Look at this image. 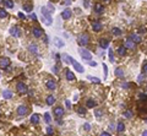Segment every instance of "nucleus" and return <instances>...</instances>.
I'll return each instance as SVG.
<instances>
[{
  "instance_id": "23",
  "label": "nucleus",
  "mask_w": 147,
  "mask_h": 136,
  "mask_svg": "<svg viewBox=\"0 0 147 136\" xmlns=\"http://www.w3.org/2000/svg\"><path fill=\"white\" fill-rule=\"evenodd\" d=\"M96 102L93 101V99H87V102H86V107L87 108H93V107H96Z\"/></svg>"
},
{
  "instance_id": "52",
  "label": "nucleus",
  "mask_w": 147,
  "mask_h": 136,
  "mask_svg": "<svg viewBox=\"0 0 147 136\" xmlns=\"http://www.w3.org/2000/svg\"><path fill=\"white\" fill-rule=\"evenodd\" d=\"M138 32H140V33H145V28H142V27H141V28L138 30Z\"/></svg>"
},
{
  "instance_id": "6",
  "label": "nucleus",
  "mask_w": 147,
  "mask_h": 136,
  "mask_svg": "<svg viewBox=\"0 0 147 136\" xmlns=\"http://www.w3.org/2000/svg\"><path fill=\"white\" fill-rule=\"evenodd\" d=\"M28 107L27 105H20L19 108H17V114L19 115H26V114H28Z\"/></svg>"
},
{
  "instance_id": "38",
  "label": "nucleus",
  "mask_w": 147,
  "mask_h": 136,
  "mask_svg": "<svg viewBox=\"0 0 147 136\" xmlns=\"http://www.w3.org/2000/svg\"><path fill=\"white\" fill-rule=\"evenodd\" d=\"M94 114H96L97 118H101V115L103 114V112H102L101 109H96V110H94Z\"/></svg>"
},
{
  "instance_id": "32",
  "label": "nucleus",
  "mask_w": 147,
  "mask_h": 136,
  "mask_svg": "<svg viewBox=\"0 0 147 136\" xmlns=\"http://www.w3.org/2000/svg\"><path fill=\"white\" fill-rule=\"evenodd\" d=\"M87 79H90L92 82H96V83H101V80L98 77H94V76H87Z\"/></svg>"
},
{
  "instance_id": "40",
  "label": "nucleus",
  "mask_w": 147,
  "mask_h": 136,
  "mask_svg": "<svg viewBox=\"0 0 147 136\" xmlns=\"http://www.w3.org/2000/svg\"><path fill=\"white\" fill-rule=\"evenodd\" d=\"M143 79H145V77H143V75H138V77H137V82H138V83H140V82H142V81H143Z\"/></svg>"
},
{
  "instance_id": "3",
  "label": "nucleus",
  "mask_w": 147,
  "mask_h": 136,
  "mask_svg": "<svg viewBox=\"0 0 147 136\" xmlns=\"http://www.w3.org/2000/svg\"><path fill=\"white\" fill-rule=\"evenodd\" d=\"M88 42H90V39H88V34L84 33V34H81V36L79 37V43H80L82 47H86V45L88 44Z\"/></svg>"
},
{
  "instance_id": "13",
  "label": "nucleus",
  "mask_w": 147,
  "mask_h": 136,
  "mask_svg": "<svg viewBox=\"0 0 147 136\" xmlns=\"http://www.w3.org/2000/svg\"><path fill=\"white\" fill-rule=\"evenodd\" d=\"M125 47L126 48H129V49H134L135 47H136V43L132 41V39H126V42H125Z\"/></svg>"
},
{
  "instance_id": "11",
  "label": "nucleus",
  "mask_w": 147,
  "mask_h": 136,
  "mask_svg": "<svg viewBox=\"0 0 147 136\" xmlns=\"http://www.w3.org/2000/svg\"><path fill=\"white\" fill-rule=\"evenodd\" d=\"M99 45H101V48L107 49V48L109 47V41L105 39V38H101V39H99Z\"/></svg>"
},
{
  "instance_id": "48",
  "label": "nucleus",
  "mask_w": 147,
  "mask_h": 136,
  "mask_svg": "<svg viewBox=\"0 0 147 136\" xmlns=\"http://www.w3.org/2000/svg\"><path fill=\"white\" fill-rule=\"evenodd\" d=\"M129 86H130V85H129V83H126V82H125V83H123V85H121V87H123V88H127V87H129Z\"/></svg>"
},
{
  "instance_id": "5",
  "label": "nucleus",
  "mask_w": 147,
  "mask_h": 136,
  "mask_svg": "<svg viewBox=\"0 0 147 136\" xmlns=\"http://www.w3.org/2000/svg\"><path fill=\"white\" fill-rule=\"evenodd\" d=\"M16 88H17V91L20 92V93H26L27 92V86L23 83V82H17V85H16Z\"/></svg>"
},
{
  "instance_id": "34",
  "label": "nucleus",
  "mask_w": 147,
  "mask_h": 136,
  "mask_svg": "<svg viewBox=\"0 0 147 136\" xmlns=\"http://www.w3.org/2000/svg\"><path fill=\"white\" fill-rule=\"evenodd\" d=\"M76 110H77V113H79L80 115H84V114L86 113V109H85L84 107H79V108H77Z\"/></svg>"
},
{
  "instance_id": "47",
  "label": "nucleus",
  "mask_w": 147,
  "mask_h": 136,
  "mask_svg": "<svg viewBox=\"0 0 147 136\" xmlns=\"http://www.w3.org/2000/svg\"><path fill=\"white\" fill-rule=\"evenodd\" d=\"M90 65H91V66H97V63H96V61H91V60H90Z\"/></svg>"
},
{
  "instance_id": "41",
  "label": "nucleus",
  "mask_w": 147,
  "mask_h": 136,
  "mask_svg": "<svg viewBox=\"0 0 147 136\" xmlns=\"http://www.w3.org/2000/svg\"><path fill=\"white\" fill-rule=\"evenodd\" d=\"M84 127H85V130H86V131H90V129H91V125L86 123V124L84 125Z\"/></svg>"
},
{
  "instance_id": "28",
  "label": "nucleus",
  "mask_w": 147,
  "mask_h": 136,
  "mask_svg": "<svg viewBox=\"0 0 147 136\" xmlns=\"http://www.w3.org/2000/svg\"><path fill=\"white\" fill-rule=\"evenodd\" d=\"M23 9H25V11L31 12V11L33 10V6H32L31 4H25V5H23Z\"/></svg>"
},
{
  "instance_id": "55",
  "label": "nucleus",
  "mask_w": 147,
  "mask_h": 136,
  "mask_svg": "<svg viewBox=\"0 0 147 136\" xmlns=\"http://www.w3.org/2000/svg\"><path fill=\"white\" fill-rule=\"evenodd\" d=\"M104 1H109V0H104Z\"/></svg>"
},
{
  "instance_id": "20",
  "label": "nucleus",
  "mask_w": 147,
  "mask_h": 136,
  "mask_svg": "<svg viewBox=\"0 0 147 136\" xmlns=\"http://www.w3.org/2000/svg\"><path fill=\"white\" fill-rule=\"evenodd\" d=\"M115 76H118V77H124V70L121 69V68H118V69H115Z\"/></svg>"
},
{
  "instance_id": "1",
  "label": "nucleus",
  "mask_w": 147,
  "mask_h": 136,
  "mask_svg": "<svg viewBox=\"0 0 147 136\" xmlns=\"http://www.w3.org/2000/svg\"><path fill=\"white\" fill-rule=\"evenodd\" d=\"M42 15H43V21H44V23L47 25V26H50L52 23H53V19H52V15H50V11L47 9V8H42Z\"/></svg>"
},
{
  "instance_id": "15",
  "label": "nucleus",
  "mask_w": 147,
  "mask_h": 136,
  "mask_svg": "<svg viewBox=\"0 0 147 136\" xmlns=\"http://www.w3.org/2000/svg\"><path fill=\"white\" fill-rule=\"evenodd\" d=\"M42 34H43V31H42L39 27H34V28H33V36H34V37L39 38V37H42Z\"/></svg>"
},
{
  "instance_id": "9",
  "label": "nucleus",
  "mask_w": 147,
  "mask_h": 136,
  "mask_svg": "<svg viewBox=\"0 0 147 136\" xmlns=\"http://www.w3.org/2000/svg\"><path fill=\"white\" fill-rule=\"evenodd\" d=\"M54 115L58 116V118H61V116L64 115V108H61V107H56V108L54 109Z\"/></svg>"
},
{
  "instance_id": "54",
  "label": "nucleus",
  "mask_w": 147,
  "mask_h": 136,
  "mask_svg": "<svg viewBox=\"0 0 147 136\" xmlns=\"http://www.w3.org/2000/svg\"><path fill=\"white\" fill-rule=\"evenodd\" d=\"M142 136H147V130H145V131L142 132Z\"/></svg>"
},
{
  "instance_id": "37",
  "label": "nucleus",
  "mask_w": 147,
  "mask_h": 136,
  "mask_svg": "<svg viewBox=\"0 0 147 136\" xmlns=\"http://www.w3.org/2000/svg\"><path fill=\"white\" fill-rule=\"evenodd\" d=\"M47 134L48 135H53L54 134V129L52 126H47Z\"/></svg>"
},
{
  "instance_id": "7",
  "label": "nucleus",
  "mask_w": 147,
  "mask_h": 136,
  "mask_svg": "<svg viewBox=\"0 0 147 136\" xmlns=\"http://www.w3.org/2000/svg\"><path fill=\"white\" fill-rule=\"evenodd\" d=\"M10 65V59L9 58H0V68L5 69Z\"/></svg>"
},
{
  "instance_id": "49",
  "label": "nucleus",
  "mask_w": 147,
  "mask_h": 136,
  "mask_svg": "<svg viewBox=\"0 0 147 136\" xmlns=\"http://www.w3.org/2000/svg\"><path fill=\"white\" fill-rule=\"evenodd\" d=\"M101 136H110V134H109V132H102Z\"/></svg>"
},
{
  "instance_id": "24",
  "label": "nucleus",
  "mask_w": 147,
  "mask_h": 136,
  "mask_svg": "<svg viewBox=\"0 0 147 136\" xmlns=\"http://www.w3.org/2000/svg\"><path fill=\"white\" fill-rule=\"evenodd\" d=\"M30 52L33 53V54H38V47L36 44H31L30 45Z\"/></svg>"
},
{
  "instance_id": "21",
  "label": "nucleus",
  "mask_w": 147,
  "mask_h": 136,
  "mask_svg": "<svg viewBox=\"0 0 147 136\" xmlns=\"http://www.w3.org/2000/svg\"><path fill=\"white\" fill-rule=\"evenodd\" d=\"M3 97H4L5 99H9V98H11V97H12V92H11V91H9V90H5V91L3 92Z\"/></svg>"
},
{
  "instance_id": "4",
  "label": "nucleus",
  "mask_w": 147,
  "mask_h": 136,
  "mask_svg": "<svg viewBox=\"0 0 147 136\" xmlns=\"http://www.w3.org/2000/svg\"><path fill=\"white\" fill-rule=\"evenodd\" d=\"M79 52H80V55L82 57V59H85V60H88V61L92 59V54H91L88 50H86V49H80Z\"/></svg>"
},
{
  "instance_id": "30",
  "label": "nucleus",
  "mask_w": 147,
  "mask_h": 136,
  "mask_svg": "<svg viewBox=\"0 0 147 136\" xmlns=\"http://www.w3.org/2000/svg\"><path fill=\"white\" fill-rule=\"evenodd\" d=\"M8 16V12L5 9H0V19H5Z\"/></svg>"
},
{
  "instance_id": "33",
  "label": "nucleus",
  "mask_w": 147,
  "mask_h": 136,
  "mask_svg": "<svg viewBox=\"0 0 147 136\" xmlns=\"http://www.w3.org/2000/svg\"><path fill=\"white\" fill-rule=\"evenodd\" d=\"M108 55H109V60H110L112 63H114V53H113V49H109Z\"/></svg>"
},
{
  "instance_id": "16",
  "label": "nucleus",
  "mask_w": 147,
  "mask_h": 136,
  "mask_svg": "<svg viewBox=\"0 0 147 136\" xmlns=\"http://www.w3.org/2000/svg\"><path fill=\"white\" fill-rule=\"evenodd\" d=\"M103 10H104V8H103V5H102V4H96V5H94V11H96L97 14L103 12Z\"/></svg>"
},
{
  "instance_id": "44",
  "label": "nucleus",
  "mask_w": 147,
  "mask_h": 136,
  "mask_svg": "<svg viewBox=\"0 0 147 136\" xmlns=\"http://www.w3.org/2000/svg\"><path fill=\"white\" fill-rule=\"evenodd\" d=\"M84 5H85V8H88V5H90V0H85V1H84Z\"/></svg>"
},
{
  "instance_id": "26",
  "label": "nucleus",
  "mask_w": 147,
  "mask_h": 136,
  "mask_svg": "<svg viewBox=\"0 0 147 136\" xmlns=\"http://www.w3.org/2000/svg\"><path fill=\"white\" fill-rule=\"evenodd\" d=\"M54 102H55L54 96H48V98H47V104H48V105H53Z\"/></svg>"
},
{
  "instance_id": "51",
  "label": "nucleus",
  "mask_w": 147,
  "mask_h": 136,
  "mask_svg": "<svg viewBox=\"0 0 147 136\" xmlns=\"http://www.w3.org/2000/svg\"><path fill=\"white\" fill-rule=\"evenodd\" d=\"M71 4V0H65V5H70Z\"/></svg>"
},
{
  "instance_id": "22",
  "label": "nucleus",
  "mask_w": 147,
  "mask_h": 136,
  "mask_svg": "<svg viewBox=\"0 0 147 136\" xmlns=\"http://www.w3.org/2000/svg\"><path fill=\"white\" fill-rule=\"evenodd\" d=\"M118 54L120 55V57H124L125 54H126V47H119V49H118Z\"/></svg>"
},
{
  "instance_id": "31",
  "label": "nucleus",
  "mask_w": 147,
  "mask_h": 136,
  "mask_svg": "<svg viewBox=\"0 0 147 136\" xmlns=\"http://www.w3.org/2000/svg\"><path fill=\"white\" fill-rule=\"evenodd\" d=\"M5 5H6V8L11 9V8H14V1L12 0H5Z\"/></svg>"
},
{
  "instance_id": "18",
  "label": "nucleus",
  "mask_w": 147,
  "mask_h": 136,
  "mask_svg": "<svg viewBox=\"0 0 147 136\" xmlns=\"http://www.w3.org/2000/svg\"><path fill=\"white\" fill-rule=\"evenodd\" d=\"M66 79H67L69 81H74L76 77H75V75H74L70 70H66Z\"/></svg>"
},
{
  "instance_id": "35",
  "label": "nucleus",
  "mask_w": 147,
  "mask_h": 136,
  "mask_svg": "<svg viewBox=\"0 0 147 136\" xmlns=\"http://www.w3.org/2000/svg\"><path fill=\"white\" fill-rule=\"evenodd\" d=\"M44 120H45V123H48V124L52 121V118H50V114H49V113H45V114H44Z\"/></svg>"
},
{
  "instance_id": "17",
  "label": "nucleus",
  "mask_w": 147,
  "mask_h": 136,
  "mask_svg": "<svg viewBox=\"0 0 147 136\" xmlns=\"http://www.w3.org/2000/svg\"><path fill=\"white\" fill-rule=\"evenodd\" d=\"M31 123L32 124H38L39 123V114H33L31 116Z\"/></svg>"
},
{
  "instance_id": "8",
  "label": "nucleus",
  "mask_w": 147,
  "mask_h": 136,
  "mask_svg": "<svg viewBox=\"0 0 147 136\" xmlns=\"http://www.w3.org/2000/svg\"><path fill=\"white\" fill-rule=\"evenodd\" d=\"M71 16H72V11H71L70 9H65V10L61 12V17H63L64 20H69Z\"/></svg>"
},
{
  "instance_id": "43",
  "label": "nucleus",
  "mask_w": 147,
  "mask_h": 136,
  "mask_svg": "<svg viewBox=\"0 0 147 136\" xmlns=\"http://www.w3.org/2000/svg\"><path fill=\"white\" fill-rule=\"evenodd\" d=\"M65 105H66L67 108H70V107H71V102H70L69 99H66V101H65Z\"/></svg>"
},
{
  "instance_id": "46",
  "label": "nucleus",
  "mask_w": 147,
  "mask_h": 136,
  "mask_svg": "<svg viewBox=\"0 0 147 136\" xmlns=\"http://www.w3.org/2000/svg\"><path fill=\"white\" fill-rule=\"evenodd\" d=\"M103 68H104V74H105V77H107V74H108V69H107V65L103 64Z\"/></svg>"
},
{
  "instance_id": "25",
  "label": "nucleus",
  "mask_w": 147,
  "mask_h": 136,
  "mask_svg": "<svg viewBox=\"0 0 147 136\" xmlns=\"http://www.w3.org/2000/svg\"><path fill=\"white\" fill-rule=\"evenodd\" d=\"M54 42H55V44H56V47H59V48H61V47H64V42L60 39V38H54Z\"/></svg>"
},
{
  "instance_id": "27",
  "label": "nucleus",
  "mask_w": 147,
  "mask_h": 136,
  "mask_svg": "<svg viewBox=\"0 0 147 136\" xmlns=\"http://www.w3.org/2000/svg\"><path fill=\"white\" fill-rule=\"evenodd\" d=\"M112 32H113V34L114 36H120L123 32H121V30L120 28H118V27H114L113 30H112Z\"/></svg>"
},
{
  "instance_id": "36",
  "label": "nucleus",
  "mask_w": 147,
  "mask_h": 136,
  "mask_svg": "<svg viewBox=\"0 0 147 136\" xmlns=\"http://www.w3.org/2000/svg\"><path fill=\"white\" fill-rule=\"evenodd\" d=\"M124 115H125V118L130 119V118H132V112H131V110H126V112L124 113Z\"/></svg>"
},
{
  "instance_id": "50",
  "label": "nucleus",
  "mask_w": 147,
  "mask_h": 136,
  "mask_svg": "<svg viewBox=\"0 0 147 136\" xmlns=\"http://www.w3.org/2000/svg\"><path fill=\"white\" fill-rule=\"evenodd\" d=\"M19 17H20V19H25V15H23L22 12H19Z\"/></svg>"
},
{
  "instance_id": "29",
  "label": "nucleus",
  "mask_w": 147,
  "mask_h": 136,
  "mask_svg": "<svg viewBox=\"0 0 147 136\" xmlns=\"http://www.w3.org/2000/svg\"><path fill=\"white\" fill-rule=\"evenodd\" d=\"M116 130H118V132H123V131L125 130V125H124L123 123H119L118 126H116Z\"/></svg>"
},
{
  "instance_id": "12",
  "label": "nucleus",
  "mask_w": 147,
  "mask_h": 136,
  "mask_svg": "<svg viewBox=\"0 0 147 136\" xmlns=\"http://www.w3.org/2000/svg\"><path fill=\"white\" fill-rule=\"evenodd\" d=\"M92 28H93V31L99 32V31L102 30V23H101L99 21H94V22L92 23Z\"/></svg>"
},
{
  "instance_id": "39",
  "label": "nucleus",
  "mask_w": 147,
  "mask_h": 136,
  "mask_svg": "<svg viewBox=\"0 0 147 136\" xmlns=\"http://www.w3.org/2000/svg\"><path fill=\"white\" fill-rule=\"evenodd\" d=\"M47 6H48V9H49V11H50V12H53V11L55 10V8L53 6V4H52V3H48V5H47Z\"/></svg>"
},
{
  "instance_id": "2",
  "label": "nucleus",
  "mask_w": 147,
  "mask_h": 136,
  "mask_svg": "<svg viewBox=\"0 0 147 136\" xmlns=\"http://www.w3.org/2000/svg\"><path fill=\"white\" fill-rule=\"evenodd\" d=\"M70 64L74 66V69H75L76 71H79V72H84V70H85V69H84V66H82L81 64H79L75 59H72L71 57H70Z\"/></svg>"
},
{
  "instance_id": "10",
  "label": "nucleus",
  "mask_w": 147,
  "mask_h": 136,
  "mask_svg": "<svg viewBox=\"0 0 147 136\" xmlns=\"http://www.w3.org/2000/svg\"><path fill=\"white\" fill-rule=\"evenodd\" d=\"M10 34L11 36H15V37H19L20 36V28L17 26H14L10 28Z\"/></svg>"
},
{
  "instance_id": "19",
  "label": "nucleus",
  "mask_w": 147,
  "mask_h": 136,
  "mask_svg": "<svg viewBox=\"0 0 147 136\" xmlns=\"http://www.w3.org/2000/svg\"><path fill=\"white\" fill-rule=\"evenodd\" d=\"M130 39H132L135 43H141V41H142L141 37L137 36V34H131V36H130Z\"/></svg>"
},
{
  "instance_id": "14",
  "label": "nucleus",
  "mask_w": 147,
  "mask_h": 136,
  "mask_svg": "<svg viewBox=\"0 0 147 136\" xmlns=\"http://www.w3.org/2000/svg\"><path fill=\"white\" fill-rule=\"evenodd\" d=\"M47 88L50 90V91H54V90L56 88V83H55V81H53V80L47 81Z\"/></svg>"
},
{
  "instance_id": "53",
  "label": "nucleus",
  "mask_w": 147,
  "mask_h": 136,
  "mask_svg": "<svg viewBox=\"0 0 147 136\" xmlns=\"http://www.w3.org/2000/svg\"><path fill=\"white\" fill-rule=\"evenodd\" d=\"M53 71H54V72H55V74H58V66H55V68H54V69H53Z\"/></svg>"
},
{
  "instance_id": "42",
  "label": "nucleus",
  "mask_w": 147,
  "mask_h": 136,
  "mask_svg": "<svg viewBox=\"0 0 147 136\" xmlns=\"http://www.w3.org/2000/svg\"><path fill=\"white\" fill-rule=\"evenodd\" d=\"M142 71H143L145 74H147V63L143 64V66H142Z\"/></svg>"
},
{
  "instance_id": "45",
  "label": "nucleus",
  "mask_w": 147,
  "mask_h": 136,
  "mask_svg": "<svg viewBox=\"0 0 147 136\" xmlns=\"http://www.w3.org/2000/svg\"><path fill=\"white\" fill-rule=\"evenodd\" d=\"M30 17H31L32 20H37V15H36V14H31V15H30Z\"/></svg>"
}]
</instances>
